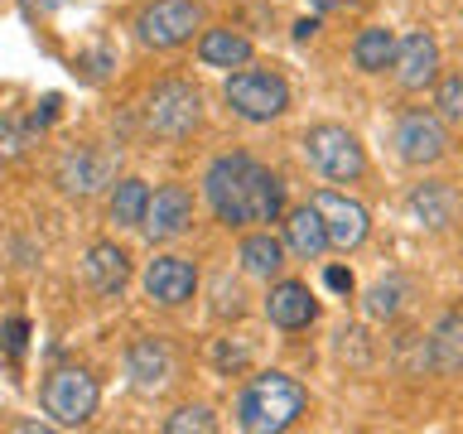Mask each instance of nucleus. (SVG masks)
<instances>
[{
	"label": "nucleus",
	"mask_w": 463,
	"mask_h": 434,
	"mask_svg": "<svg viewBox=\"0 0 463 434\" xmlns=\"http://www.w3.org/2000/svg\"><path fill=\"white\" fill-rule=\"evenodd\" d=\"M203 193H208L217 222L246 227V222H275L285 212V188L280 179L251 155H217L203 174Z\"/></svg>",
	"instance_id": "obj_1"
},
{
	"label": "nucleus",
	"mask_w": 463,
	"mask_h": 434,
	"mask_svg": "<svg viewBox=\"0 0 463 434\" xmlns=\"http://www.w3.org/2000/svg\"><path fill=\"white\" fill-rule=\"evenodd\" d=\"M304 401L309 396H304V386L295 382V376L266 372V376H256V382L241 391L237 420H241V429H251V434H280V429H289L304 415Z\"/></svg>",
	"instance_id": "obj_2"
},
{
	"label": "nucleus",
	"mask_w": 463,
	"mask_h": 434,
	"mask_svg": "<svg viewBox=\"0 0 463 434\" xmlns=\"http://www.w3.org/2000/svg\"><path fill=\"white\" fill-rule=\"evenodd\" d=\"M39 401H43V415H53V425L78 429V425H87V420L97 415L101 386H97V376L82 372V367H58V372L43 376Z\"/></svg>",
	"instance_id": "obj_3"
},
{
	"label": "nucleus",
	"mask_w": 463,
	"mask_h": 434,
	"mask_svg": "<svg viewBox=\"0 0 463 434\" xmlns=\"http://www.w3.org/2000/svg\"><path fill=\"white\" fill-rule=\"evenodd\" d=\"M304 159L333 184H353L367 174V155H362L357 136L347 126H333V121L304 130Z\"/></svg>",
	"instance_id": "obj_4"
},
{
	"label": "nucleus",
	"mask_w": 463,
	"mask_h": 434,
	"mask_svg": "<svg viewBox=\"0 0 463 434\" xmlns=\"http://www.w3.org/2000/svg\"><path fill=\"white\" fill-rule=\"evenodd\" d=\"M198 116H203V97H198V87L184 82V78L155 82V92L145 97V126H150L155 136H165V140L194 136Z\"/></svg>",
	"instance_id": "obj_5"
},
{
	"label": "nucleus",
	"mask_w": 463,
	"mask_h": 434,
	"mask_svg": "<svg viewBox=\"0 0 463 434\" xmlns=\"http://www.w3.org/2000/svg\"><path fill=\"white\" fill-rule=\"evenodd\" d=\"M194 29H203V5L198 0H150L136 14V39L145 49H179L194 39Z\"/></svg>",
	"instance_id": "obj_6"
},
{
	"label": "nucleus",
	"mask_w": 463,
	"mask_h": 434,
	"mask_svg": "<svg viewBox=\"0 0 463 434\" xmlns=\"http://www.w3.org/2000/svg\"><path fill=\"white\" fill-rule=\"evenodd\" d=\"M227 101L241 121H275V116L289 107V87H285V78H275V72L246 68V72H232L227 78Z\"/></svg>",
	"instance_id": "obj_7"
},
{
	"label": "nucleus",
	"mask_w": 463,
	"mask_h": 434,
	"mask_svg": "<svg viewBox=\"0 0 463 434\" xmlns=\"http://www.w3.org/2000/svg\"><path fill=\"white\" fill-rule=\"evenodd\" d=\"M188 222H194V193H188L184 184H165V188L150 193V208H145L140 231L150 241H174V237L188 231Z\"/></svg>",
	"instance_id": "obj_8"
},
{
	"label": "nucleus",
	"mask_w": 463,
	"mask_h": 434,
	"mask_svg": "<svg viewBox=\"0 0 463 434\" xmlns=\"http://www.w3.org/2000/svg\"><path fill=\"white\" fill-rule=\"evenodd\" d=\"M111 179H116V159L101 155V150H87V145H78V150H68L58 159V188H63L68 198H92Z\"/></svg>",
	"instance_id": "obj_9"
},
{
	"label": "nucleus",
	"mask_w": 463,
	"mask_h": 434,
	"mask_svg": "<svg viewBox=\"0 0 463 434\" xmlns=\"http://www.w3.org/2000/svg\"><path fill=\"white\" fill-rule=\"evenodd\" d=\"M396 155L405 165H434V159H444L449 155L444 121L430 111H405L401 126H396Z\"/></svg>",
	"instance_id": "obj_10"
},
{
	"label": "nucleus",
	"mask_w": 463,
	"mask_h": 434,
	"mask_svg": "<svg viewBox=\"0 0 463 434\" xmlns=\"http://www.w3.org/2000/svg\"><path fill=\"white\" fill-rule=\"evenodd\" d=\"M194 289H198V266L188 256H155L150 266H145V295L155 304H165V309L188 304Z\"/></svg>",
	"instance_id": "obj_11"
},
{
	"label": "nucleus",
	"mask_w": 463,
	"mask_h": 434,
	"mask_svg": "<svg viewBox=\"0 0 463 434\" xmlns=\"http://www.w3.org/2000/svg\"><path fill=\"white\" fill-rule=\"evenodd\" d=\"M309 203L318 208V217H324V227H328V246L353 251V246L367 241V208H362V203L333 193V188H318Z\"/></svg>",
	"instance_id": "obj_12"
},
{
	"label": "nucleus",
	"mask_w": 463,
	"mask_h": 434,
	"mask_svg": "<svg viewBox=\"0 0 463 434\" xmlns=\"http://www.w3.org/2000/svg\"><path fill=\"white\" fill-rule=\"evenodd\" d=\"M396 82L405 87V92H425L430 82H439V43H434L430 34H405L396 43Z\"/></svg>",
	"instance_id": "obj_13"
},
{
	"label": "nucleus",
	"mask_w": 463,
	"mask_h": 434,
	"mask_svg": "<svg viewBox=\"0 0 463 434\" xmlns=\"http://www.w3.org/2000/svg\"><path fill=\"white\" fill-rule=\"evenodd\" d=\"M82 280L92 285L97 295L116 299L130 285V256L116 241H92V246H87V256H82Z\"/></svg>",
	"instance_id": "obj_14"
},
{
	"label": "nucleus",
	"mask_w": 463,
	"mask_h": 434,
	"mask_svg": "<svg viewBox=\"0 0 463 434\" xmlns=\"http://www.w3.org/2000/svg\"><path fill=\"white\" fill-rule=\"evenodd\" d=\"M411 212H415V222H420V227L444 231V227H454V222H458L463 198H458V188H454V184H420L415 193H411Z\"/></svg>",
	"instance_id": "obj_15"
},
{
	"label": "nucleus",
	"mask_w": 463,
	"mask_h": 434,
	"mask_svg": "<svg viewBox=\"0 0 463 434\" xmlns=\"http://www.w3.org/2000/svg\"><path fill=\"white\" fill-rule=\"evenodd\" d=\"M126 372H130V382H136V391H159L174 376V353L159 338H140V343H130V353H126Z\"/></svg>",
	"instance_id": "obj_16"
},
{
	"label": "nucleus",
	"mask_w": 463,
	"mask_h": 434,
	"mask_svg": "<svg viewBox=\"0 0 463 434\" xmlns=\"http://www.w3.org/2000/svg\"><path fill=\"white\" fill-rule=\"evenodd\" d=\"M266 314H270L275 328H309L314 318H318V304L309 295V285L280 280V285L270 289V299H266Z\"/></svg>",
	"instance_id": "obj_17"
},
{
	"label": "nucleus",
	"mask_w": 463,
	"mask_h": 434,
	"mask_svg": "<svg viewBox=\"0 0 463 434\" xmlns=\"http://www.w3.org/2000/svg\"><path fill=\"white\" fill-rule=\"evenodd\" d=\"M285 241L299 260H318L328 251V227H324V217H318L314 203H304V208H295L285 217Z\"/></svg>",
	"instance_id": "obj_18"
},
{
	"label": "nucleus",
	"mask_w": 463,
	"mask_h": 434,
	"mask_svg": "<svg viewBox=\"0 0 463 434\" xmlns=\"http://www.w3.org/2000/svg\"><path fill=\"white\" fill-rule=\"evenodd\" d=\"M198 63L203 68H241V63H251V39L237 34V29H203Z\"/></svg>",
	"instance_id": "obj_19"
},
{
	"label": "nucleus",
	"mask_w": 463,
	"mask_h": 434,
	"mask_svg": "<svg viewBox=\"0 0 463 434\" xmlns=\"http://www.w3.org/2000/svg\"><path fill=\"white\" fill-rule=\"evenodd\" d=\"M425 353L434 372H463V314H444L434 324Z\"/></svg>",
	"instance_id": "obj_20"
},
{
	"label": "nucleus",
	"mask_w": 463,
	"mask_h": 434,
	"mask_svg": "<svg viewBox=\"0 0 463 434\" xmlns=\"http://www.w3.org/2000/svg\"><path fill=\"white\" fill-rule=\"evenodd\" d=\"M145 208H150V188H145V179H116L111 184L107 212H111L116 227H140L145 222Z\"/></svg>",
	"instance_id": "obj_21"
},
{
	"label": "nucleus",
	"mask_w": 463,
	"mask_h": 434,
	"mask_svg": "<svg viewBox=\"0 0 463 434\" xmlns=\"http://www.w3.org/2000/svg\"><path fill=\"white\" fill-rule=\"evenodd\" d=\"M396 34L391 29H382V24H372V29H362L357 34V43H353V63L362 68V72H386L391 63H396Z\"/></svg>",
	"instance_id": "obj_22"
},
{
	"label": "nucleus",
	"mask_w": 463,
	"mask_h": 434,
	"mask_svg": "<svg viewBox=\"0 0 463 434\" xmlns=\"http://www.w3.org/2000/svg\"><path fill=\"white\" fill-rule=\"evenodd\" d=\"M237 260H241V270H246V275H256V280H270V275L285 266V246L275 241L270 231H251V237L241 241Z\"/></svg>",
	"instance_id": "obj_23"
},
{
	"label": "nucleus",
	"mask_w": 463,
	"mask_h": 434,
	"mask_svg": "<svg viewBox=\"0 0 463 434\" xmlns=\"http://www.w3.org/2000/svg\"><path fill=\"white\" fill-rule=\"evenodd\" d=\"M29 145H34V126L14 121V116H0V165H10V159H20Z\"/></svg>",
	"instance_id": "obj_24"
},
{
	"label": "nucleus",
	"mask_w": 463,
	"mask_h": 434,
	"mask_svg": "<svg viewBox=\"0 0 463 434\" xmlns=\"http://www.w3.org/2000/svg\"><path fill=\"white\" fill-rule=\"evenodd\" d=\"M217 429V420L208 405H184V410H174L165 420V434H213Z\"/></svg>",
	"instance_id": "obj_25"
},
{
	"label": "nucleus",
	"mask_w": 463,
	"mask_h": 434,
	"mask_svg": "<svg viewBox=\"0 0 463 434\" xmlns=\"http://www.w3.org/2000/svg\"><path fill=\"white\" fill-rule=\"evenodd\" d=\"M411 295V285L405 280H382V285H372V295H367V314L372 318H391L401 309V299Z\"/></svg>",
	"instance_id": "obj_26"
},
{
	"label": "nucleus",
	"mask_w": 463,
	"mask_h": 434,
	"mask_svg": "<svg viewBox=\"0 0 463 434\" xmlns=\"http://www.w3.org/2000/svg\"><path fill=\"white\" fill-rule=\"evenodd\" d=\"M434 107H439L444 121L463 126V72H449V78L439 82V92H434Z\"/></svg>",
	"instance_id": "obj_27"
},
{
	"label": "nucleus",
	"mask_w": 463,
	"mask_h": 434,
	"mask_svg": "<svg viewBox=\"0 0 463 434\" xmlns=\"http://www.w3.org/2000/svg\"><path fill=\"white\" fill-rule=\"evenodd\" d=\"M24 338H29V324H24V318H5V328H0V343H5L10 357L24 353Z\"/></svg>",
	"instance_id": "obj_28"
},
{
	"label": "nucleus",
	"mask_w": 463,
	"mask_h": 434,
	"mask_svg": "<svg viewBox=\"0 0 463 434\" xmlns=\"http://www.w3.org/2000/svg\"><path fill=\"white\" fill-rule=\"evenodd\" d=\"M324 285H328V289H338V295H347V289H353V270L328 266V270H324Z\"/></svg>",
	"instance_id": "obj_29"
},
{
	"label": "nucleus",
	"mask_w": 463,
	"mask_h": 434,
	"mask_svg": "<svg viewBox=\"0 0 463 434\" xmlns=\"http://www.w3.org/2000/svg\"><path fill=\"white\" fill-rule=\"evenodd\" d=\"M246 353L241 347H227V343H217V367H241Z\"/></svg>",
	"instance_id": "obj_30"
},
{
	"label": "nucleus",
	"mask_w": 463,
	"mask_h": 434,
	"mask_svg": "<svg viewBox=\"0 0 463 434\" xmlns=\"http://www.w3.org/2000/svg\"><path fill=\"white\" fill-rule=\"evenodd\" d=\"M314 29H318V20H299V24H295V39H309Z\"/></svg>",
	"instance_id": "obj_31"
},
{
	"label": "nucleus",
	"mask_w": 463,
	"mask_h": 434,
	"mask_svg": "<svg viewBox=\"0 0 463 434\" xmlns=\"http://www.w3.org/2000/svg\"><path fill=\"white\" fill-rule=\"evenodd\" d=\"M314 10H333V5H343V0H309Z\"/></svg>",
	"instance_id": "obj_32"
}]
</instances>
